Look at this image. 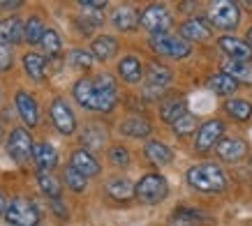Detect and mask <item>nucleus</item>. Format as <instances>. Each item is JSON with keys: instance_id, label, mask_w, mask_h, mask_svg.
<instances>
[{"instance_id": "obj_23", "label": "nucleus", "mask_w": 252, "mask_h": 226, "mask_svg": "<svg viewBox=\"0 0 252 226\" xmlns=\"http://www.w3.org/2000/svg\"><path fill=\"white\" fill-rule=\"evenodd\" d=\"M121 132L125 136H132V139H144V136L151 134V122L141 115H130L127 120H123Z\"/></svg>"}, {"instance_id": "obj_17", "label": "nucleus", "mask_w": 252, "mask_h": 226, "mask_svg": "<svg viewBox=\"0 0 252 226\" xmlns=\"http://www.w3.org/2000/svg\"><path fill=\"white\" fill-rule=\"evenodd\" d=\"M32 159L39 171H51L58 164V150L51 143H37L32 145Z\"/></svg>"}, {"instance_id": "obj_4", "label": "nucleus", "mask_w": 252, "mask_h": 226, "mask_svg": "<svg viewBox=\"0 0 252 226\" xmlns=\"http://www.w3.org/2000/svg\"><path fill=\"white\" fill-rule=\"evenodd\" d=\"M5 219L12 226H37L39 224V210L32 201L16 196L5 208Z\"/></svg>"}, {"instance_id": "obj_2", "label": "nucleus", "mask_w": 252, "mask_h": 226, "mask_svg": "<svg viewBox=\"0 0 252 226\" xmlns=\"http://www.w3.org/2000/svg\"><path fill=\"white\" fill-rule=\"evenodd\" d=\"M185 180L192 189L204 194H220L227 189V175L218 164H197L185 173Z\"/></svg>"}, {"instance_id": "obj_24", "label": "nucleus", "mask_w": 252, "mask_h": 226, "mask_svg": "<svg viewBox=\"0 0 252 226\" xmlns=\"http://www.w3.org/2000/svg\"><path fill=\"white\" fill-rule=\"evenodd\" d=\"M146 83L151 88H164V85L171 83V72L160 62H151L146 67Z\"/></svg>"}, {"instance_id": "obj_10", "label": "nucleus", "mask_w": 252, "mask_h": 226, "mask_svg": "<svg viewBox=\"0 0 252 226\" xmlns=\"http://www.w3.org/2000/svg\"><path fill=\"white\" fill-rule=\"evenodd\" d=\"M222 132H224V125L222 120L213 118V120H206L201 127L197 129V139H194V145H197L199 152L211 150L213 145H218V141L222 139Z\"/></svg>"}, {"instance_id": "obj_38", "label": "nucleus", "mask_w": 252, "mask_h": 226, "mask_svg": "<svg viewBox=\"0 0 252 226\" xmlns=\"http://www.w3.org/2000/svg\"><path fill=\"white\" fill-rule=\"evenodd\" d=\"M12 67V53H9L7 46H0V72Z\"/></svg>"}, {"instance_id": "obj_18", "label": "nucleus", "mask_w": 252, "mask_h": 226, "mask_svg": "<svg viewBox=\"0 0 252 226\" xmlns=\"http://www.w3.org/2000/svg\"><path fill=\"white\" fill-rule=\"evenodd\" d=\"M222 74L231 76L236 83H245V85H252V65L243 60H227L222 65Z\"/></svg>"}, {"instance_id": "obj_19", "label": "nucleus", "mask_w": 252, "mask_h": 226, "mask_svg": "<svg viewBox=\"0 0 252 226\" xmlns=\"http://www.w3.org/2000/svg\"><path fill=\"white\" fill-rule=\"evenodd\" d=\"M118 74H121L123 81L127 83H139L141 76H144V65L139 60L137 56H125L118 65Z\"/></svg>"}, {"instance_id": "obj_39", "label": "nucleus", "mask_w": 252, "mask_h": 226, "mask_svg": "<svg viewBox=\"0 0 252 226\" xmlns=\"http://www.w3.org/2000/svg\"><path fill=\"white\" fill-rule=\"evenodd\" d=\"M79 7H84V9H97V12H102V9L107 7V2H104V0H81V2H79Z\"/></svg>"}, {"instance_id": "obj_20", "label": "nucleus", "mask_w": 252, "mask_h": 226, "mask_svg": "<svg viewBox=\"0 0 252 226\" xmlns=\"http://www.w3.org/2000/svg\"><path fill=\"white\" fill-rule=\"evenodd\" d=\"M116 51H118V42L114 37H109V35H99V37L93 39V44H91V56L97 58V60L114 58Z\"/></svg>"}, {"instance_id": "obj_16", "label": "nucleus", "mask_w": 252, "mask_h": 226, "mask_svg": "<svg viewBox=\"0 0 252 226\" xmlns=\"http://www.w3.org/2000/svg\"><path fill=\"white\" fill-rule=\"evenodd\" d=\"M181 37L190 44V42H206L211 37V28L204 19H188V21L181 26Z\"/></svg>"}, {"instance_id": "obj_14", "label": "nucleus", "mask_w": 252, "mask_h": 226, "mask_svg": "<svg viewBox=\"0 0 252 226\" xmlns=\"http://www.w3.org/2000/svg\"><path fill=\"white\" fill-rule=\"evenodd\" d=\"M245 152H248V145H245V141L236 139V136H229V139H220V141H218V155H220L222 162L236 164V162H241V159L245 157Z\"/></svg>"}, {"instance_id": "obj_29", "label": "nucleus", "mask_w": 252, "mask_h": 226, "mask_svg": "<svg viewBox=\"0 0 252 226\" xmlns=\"http://www.w3.org/2000/svg\"><path fill=\"white\" fill-rule=\"evenodd\" d=\"M208 88L213 92H218V95H224V97H229V95H234L238 88V83L231 79V76L227 74H213L211 79H208Z\"/></svg>"}, {"instance_id": "obj_27", "label": "nucleus", "mask_w": 252, "mask_h": 226, "mask_svg": "<svg viewBox=\"0 0 252 226\" xmlns=\"http://www.w3.org/2000/svg\"><path fill=\"white\" fill-rule=\"evenodd\" d=\"M37 185L39 189H42V194H46L51 201H58L61 198V182H58V178L56 175H51L49 171H37Z\"/></svg>"}, {"instance_id": "obj_25", "label": "nucleus", "mask_w": 252, "mask_h": 226, "mask_svg": "<svg viewBox=\"0 0 252 226\" xmlns=\"http://www.w3.org/2000/svg\"><path fill=\"white\" fill-rule=\"evenodd\" d=\"M185 113H188V106H185L183 99H169V102H162L160 106V118L164 122H169V125L181 120Z\"/></svg>"}, {"instance_id": "obj_41", "label": "nucleus", "mask_w": 252, "mask_h": 226, "mask_svg": "<svg viewBox=\"0 0 252 226\" xmlns=\"http://www.w3.org/2000/svg\"><path fill=\"white\" fill-rule=\"evenodd\" d=\"M248 44H252V28L248 30Z\"/></svg>"}, {"instance_id": "obj_21", "label": "nucleus", "mask_w": 252, "mask_h": 226, "mask_svg": "<svg viewBox=\"0 0 252 226\" xmlns=\"http://www.w3.org/2000/svg\"><path fill=\"white\" fill-rule=\"evenodd\" d=\"M144 155L148 157V162H153V164H158V166H167V164H171V159H174V152L169 150L162 141H148L144 148Z\"/></svg>"}, {"instance_id": "obj_8", "label": "nucleus", "mask_w": 252, "mask_h": 226, "mask_svg": "<svg viewBox=\"0 0 252 226\" xmlns=\"http://www.w3.org/2000/svg\"><path fill=\"white\" fill-rule=\"evenodd\" d=\"M32 136L28 134V129L23 127H16L12 129V134L7 139V152L9 157L14 159V162H28L32 157Z\"/></svg>"}, {"instance_id": "obj_22", "label": "nucleus", "mask_w": 252, "mask_h": 226, "mask_svg": "<svg viewBox=\"0 0 252 226\" xmlns=\"http://www.w3.org/2000/svg\"><path fill=\"white\" fill-rule=\"evenodd\" d=\"M111 23H114L118 30L123 32H127V30H134L137 28V23H139V14H137V9L134 7H118L114 12V16H111Z\"/></svg>"}, {"instance_id": "obj_34", "label": "nucleus", "mask_w": 252, "mask_h": 226, "mask_svg": "<svg viewBox=\"0 0 252 226\" xmlns=\"http://www.w3.org/2000/svg\"><path fill=\"white\" fill-rule=\"evenodd\" d=\"M86 182H88V180H86L81 173H77L72 166H67V169H65V185H67L72 192H84Z\"/></svg>"}, {"instance_id": "obj_40", "label": "nucleus", "mask_w": 252, "mask_h": 226, "mask_svg": "<svg viewBox=\"0 0 252 226\" xmlns=\"http://www.w3.org/2000/svg\"><path fill=\"white\" fill-rule=\"evenodd\" d=\"M5 208H7V201H5V196L0 192V215H5Z\"/></svg>"}, {"instance_id": "obj_15", "label": "nucleus", "mask_w": 252, "mask_h": 226, "mask_svg": "<svg viewBox=\"0 0 252 226\" xmlns=\"http://www.w3.org/2000/svg\"><path fill=\"white\" fill-rule=\"evenodd\" d=\"M23 37V21L16 16H7L0 21V46L19 44Z\"/></svg>"}, {"instance_id": "obj_11", "label": "nucleus", "mask_w": 252, "mask_h": 226, "mask_svg": "<svg viewBox=\"0 0 252 226\" xmlns=\"http://www.w3.org/2000/svg\"><path fill=\"white\" fill-rule=\"evenodd\" d=\"M218 46L222 49L224 56H229V60H243L250 62L252 60V46L241 37H231V35H224V37L218 39Z\"/></svg>"}, {"instance_id": "obj_42", "label": "nucleus", "mask_w": 252, "mask_h": 226, "mask_svg": "<svg viewBox=\"0 0 252 226\" xmlns=\"http://www.w3.org/2000/svg\"><path fill=\"white\" fill-rule=\"evenodd\" d=\"M0 141H2V127H0Z\"/></svg>"}, {"instance_id": "obj_43", "label": "nucleus", "mask_w": 252, "mask_h": 226, "mask_svg": "<svg viewBox=\"0 0 252 226\" xmlns=\"http://www.w3.org/2000/svg\"><path fill=\"white\" fill-rule=\"evenodd\" d=\"M250 166H252V159H250Z\"/></svg>"}, {"instance_id": "obj_3", "label": "nucleus", "mask_w": 252, "mask_h": 226, "mask_svg": "<svg viewBox=\"0 0 252 226\" xmlns=\"http://www.w3.org/2000/svg\"><path fill=\"white\" fill-rule=\"evenodd\" d=\"M169 194V185L164 180V175L160 173H146L141 180L134 185V196H137L141 203L155 205L164 201Z\"/></svg>"}, {"instance_id": "obj_6", "label": "nucleus", "mask_w": 252, "mask_h": 226, "mask_svg": "<svg viewBox=\"0 0 252 226\" xmlns=\"http://www.w3.org/2000/svg\"><path fill=\"white\" fill-rule=\"evenodd\" d=\"M148 44L153 49L155 53L160 56H167V58H188L192 53V46L185 42L183 37H176V35H151Z\"/></svg>"}, {"instance_id": "obj_26", "label": "nucleus", "mask_w": 252, "mask_h": 226, "mask_svg": "<svg viewBox=\"0 0 252 226\" xmlns=\"http://www.w3.org/2000/svg\"><path fill=\"white\" fill-rule=\"evenodd\" d=\"M23 69H26V74L31 76V79L42 81L46 74V60L39 53H26L23 56Z\"/></svg>"}, {"instance_id": "obj_9", "label": "nucleus", "mask_w": 252, "mask_h": 226, "mask_svg": "<svg viewBox=\"0 0 252 226\" xmlns=\"http://www.w3.org/2000/svg\"><path fill=\"white\" fill-rule=\"evenodd\" d=\"M49 115H51V120H54V127L61 132V134H72L74 129H77V118H74V113L72 109L67 106L65 99H54L51 102V109H49Z\"/></svg>"}, {"instance_id": "obj_28", "label": "nucleus", "mask_w": 252, "mask_h": 226, "mask_svg": "<svg viewBox=\"0 0 252 226\" xmlns=\"http://www.w3.org/2000/svg\"><path fill=\"white\" fill-rule=\"evenodd\" d=\"M107 194L118 198V201H125V198H132L134 196V185H132L127 178H111L107 182Z\"/></svg>"}, {"instance_id": "obj_37", "label": "nucleus", "mask_w": 252, "mask_h": 226, "mask_svg": "<svg viewBox=\"0 0 252 226\" xmlns=\"http://www.w3.org/2000/svg\"><path fill=\"white\" fill-rule=\"evenodd\" d=\"M109 162H111L114 166H127L130 164V152H127V148L114 145V148L109 150Z\"/></svg>"}, {"instance_id": "obj_32", "label": "nucleus", "mask_w": 252, "mask_h": 226, "mask_svg": "<svg viewBox=\"0 0 252 226\" xmlns=\"http://www.w3.org/2000/svg\"><path fill=\"white\" fill-rule=\"evenodd\" d=\"M39 44H42V49L46 51V56H58L63 49V42H61V35L56 30H51V28H46L44 35H42V39H39Z\"/></svg>"}, {"instance_id": "obj_13", "label": "nucleus", "mask_w": 252, "mask_h": 226, "mask_svg": "<svg viewBox=\"0 0 252 226\" xmlns=\"http://www.w3.org/2000/svg\"><path fill=\"white\" fill-rule=\"evenodd\" d=\"M14 104H16L19 115H21V120L28 127H35L39 122V109H37V102L32 99V95H28L26 90H19L14 95Z\"/></svg>"}, {"instance_id": "obj_12", "label": "nucleus", "mask_w": 252, "mask_h": 226, "mask_svg": "<svg viewBox=\"0 0 252 226\" xmlns=\"http://www.w3.org/2000/svg\"><path fill=\"white\" fill-rule=\"evenodd\" d=\"M69 166L77 171V173H81L88 180V178H93V175H99V171H102V166H99L97 157L93 155V152L84 150V148H79V150L72 152V157H69Z\"/></svg>"}, {"instance_id": "obj_31", "label": "nucleus", "mask_w": 252, "mask_h": 226, "mask_svg": "<svg viewBox=\"0 0 252 226\" xmlns=\"http://www.w3.org/2000/svg\"><path fill=\"white\" fill-rule=\"evenodd\" d=\"M44 23H42V19L39 16H31L28 21L23 23V37L28 39L31 44H39V39H42V35H44Z\"/></svg>"}, {"instance_id": "obj_35", "label": "nucleus", "mask_w": 252, "mask_h": 226, "mask_svg": "<svg viewBox=\"0 0 252 226\" xmlns=\"http://www.w3.org/2000/svg\"><path fill=\"white\" fill-rule=\"evenodd\" d=\"M194 127H197V118L192 115V113H185L181 120H176L174 122V132L178 136H188V134H192L194 132Z\"/></svg>"}, {"instance_id": "obj_1", "label": "nucleus", "mask_w": 252, "mask_h": 226, "mask_svg": "<svg viewBox=\"0 0 252 226\" xmlns=\"http://www.w3.org/2000/svg\"><path fill=\"white\" fill-rule=\"evenodd\" d=\"M72 95L88 111L109 113V111H114V106H116L118 88H116L114 76L99 74L95 79H79L74 83V88H72Z\"/></svg>"}, {"instance_id": "obj_33", "label": "nucleus", "mask_w": 252, "mask_h": 226, "mask_svg": "<svg viewBox=\"0 0 252 226\" xmlns=\"http://www.w3.org/2000/svg\"><path fill=\"white\" fill-rule=\"evenodd\" d=\"M67 62L72 65V67L88 69V67H93L95 58L91 56V51H84V49H72V51L67 53Z\"/></svg>"}, {"instance_id": "obj_36", "label": "nucleus", "mask_w": 252, "mask_h": 226, "mask_svg": "<svg viewBox=\"0 0 252 226\" xmlns=\"http://www.w3.org/2000/svg\"><path fill=\"white\" fill-rule=\"evenodd\" d=\"M104 139H107L104 129H102V127H95V125H91V127L84 132V143L95 145V148H99V145L104 143Z\"/></svg>"}, {"instance_id": "obj_30", "label": "nucleus", "mask_w": 252, "mask_h": 226, "mask_svg": "<svg viewBox=\"0 0 252 226\" xmlns=\"http://www.w3.org/2000/svg\"><path fill=\"white\" fill-rule=\"evenodd\" d=\"M224 109H227V113L238 122L250 120V115H252V104L248 99H229Z\"/></svg>"}, {"instance_id": "obj_5", "label": "nucleus", "mask_w": 252, "mask_h": 226, "mask_svg": "<svg viewBox=\"0 0 252 226\" xmlns=\"http://www.w3.org/2000/svg\"><path fill=\"white\" fill-rule=\"evenodd\" d=\"M208 21L220 30H234L241 21V9L231 0H218L208 7Z\"/></svg>"}, {"instance_id": "obj_7", "label": "nucleus", "mask_w": 252, "mask_h": 226, "mask_svg": "<svg viewBox=\"0 0 252 226\" xmlns=\"http://www.w3.org/2000/svg\"><path fill=\"white\" fill-rule=\"evenodd\" d=\"M139 23L144 26L151 35H167L169 28L174 26V19L164 5H148L139 16Z\"/></svg>"}]
</instances>
